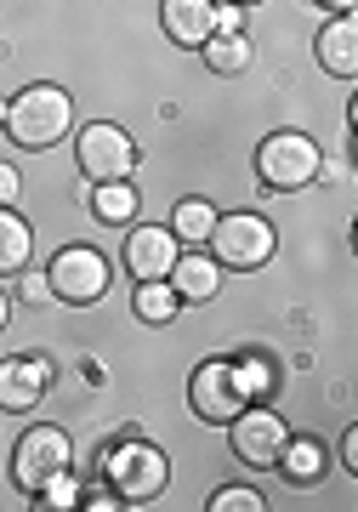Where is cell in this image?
Masks as SVG:
<instances>
[{
  "label": "cell",
  "instance_id": "obj_1",
  "mask_svg": "<svg viewBox=\"0 0 358 512\" xmlns=\"http://www.w3.org/2000/svg\"><path fill=\"white\" fill-rule=\"evenodd\" d=\"M0 114H6V137H12L18 148H29V154L63 143V137L74 131V97L63 92V86H52V80L23 86Z\"/></svg>",
  "mask_w": 358,
  "mask_h": 512
},
{
  "label": "cell",
  "instance_id": "obj_2",
  "mask_svg": "<svg viewBox=\"0 0 358 512\" xmlns=\"http://www.w3.org/2000/svg\"><path fill=\"white\" fill-rule=\"evenodd\" d=\"M103 478H108V490L120 495L126 507H137V501H154V495L171 484V461H165L160 444H148V439H137V433H126V439L108 450Z\"/></svg>",
  "mask_w": 358,
  "mask_h": 512
},
{
  "label": "cell",
  "instance_id": "obj_3",
  "mask_svg": "<svg viewBox=\"0 0 358 512\" xmlns=\"http://www.w3.org/2000/svg\"><path fill=\"white\" fill-rule=\"evenodd\" d=\"M324 171V154L307 131H268L262 148H256V177L273 188V194H296Z\"/></svg>",
  "mask_w": 358,
  "mask_h": 512
},
{
  "label": "cell",
  "instance_id": "obj_4",
  "mask_svg": "<svg viewBox=\"0 0 358 512\" xmlns=\"http://www.w3.org/2000/svg\"><path fill=\"white\" fill-rule=\"evenodd\" d=\"M211 256L222 262V268H233V274H251V268H262V262H273V251H279V234H273L268 217H256V211H233V217H216L211 228Z\"/></svg>",
  "mask_w": 358,
  "mask_h": 512
},
{
  "label": "cell",
  "instance_id": "obj_5",
  "mask_svg": "<svg viewBox=\"0 0 358 512\" xmlns=\"http://www.w3.org/2000/svg\"><path fill=\"white\" fill-rule=\"evenodd\" d=\"M46 285H52L57 302L69 308H91L108 296V256L97 245H63V251L46 262Z\"/></svg>",
  "mask_w": 358,
  "mask_h": 512
},
{
  "label": "cell",
  "instance_id": "obj_6",
  "mask_svg": "<svg viewBox=\"0 0 358 512\" xmlns=\"http://www.w3.org/2000/svg\"><path fill=\"white\" fill-rule=\"evenodd\" d=\"M245 404H251V393L239 382V359H205V365H194V376H188V410L199 421L228 427Z\"/></svg>",
  "mask_w": 358,
  "mask_h": 512
},
{
  "label": "cell",
  "instance_id": "obj_7",
  "mask_svg": "<svg viewBox=\"0 0 358 512\" xmlns=\"http://www.w3.org/2000/svg\"><path fill=\"white\" fill-rule=\"evenodd\" d=\"M74 160H80V171H86L91 183H126L131 171H137V143H131L126 126L91 120V126L74 137Z\"/></svg>",
  "mask_w": 358,
  "mask_h": 512
},
{
  "label": "cell",
  "instance_id": "obj_8",
  "mask_svg": "<svg viewBox=\"0 0 358 512\" xmlns=\"http://www.w3.org/2000/svg\"><path fill=\"white\" fill-rule=\"evenodd\" d=\"M74 467V444L63 427H29L18 444H12V484L23 495H40V484L52 473Z\"/></svg>",
  "mask_w": 358,
  "mask_h": 512
},
{
  "label": "cell",
  "instance_id": "obj_9",
  "mask_svg": "<svg viewBox=\"0 0 358 512\" xmlns=\"http://www.w3.org/2000/svg\"><path fill=\"white\" fill-rule=\"evenodd\" d=\"M228 433H233V456L245 461V467H256V473H273V467H279V450H285V439H290L285 416L268 410L262 399L245 404V410L228 421Z\"/></svg>",
  "mask_w": 358,
  "mask_h": 512
},
{
  "label": "cell",
  "instance_id": "obj_10",
  "mask_svg": "<svg viewBox=\"0 0 358 512\" xmlns=\"http://www.w3.org/2000/svg\"><path fill=\"white\" fill-rule=\"evenodd\" d=\"M46 387H52V359H40V353L0 359V410H6V416L35 410V404L46 399Z\"/></svg>",
  "mask_w": 358,
  "mask_h": 512
},
{
  "label": "cell",
  "instance_id": "obj_11",
  "mask_svg": "<svg viewBox=\"0 0 358 512\" xmlns=\"http://www.w3.org/2000/svg\"><path fill=\"white\" fill-rule=\"evenodd\" d=\"M182 239L171 234V228H154V222H143V228H131L126 234V274L131 279H165L171 274V262H177Z\"/></svg>",
  "mask_w": 358,
  "mask_h": 512
},
{
  "label": "cell",
  "instance_id": "obj_12",
  "mask_svg": "<svg viewBox=\"0 0 358 512\" xmlns=\"http://www.w3.org/2000/svg\"><path fill=\"white\" fill-rule=\"evenodd\" d=\"M160 29L171 46L199 52L216 35V0H160Z\"/></svg>",
  "mask_w": 358,
  "mask_h": 512
},
{
  "label": "cell",
  "instance_id": "obj_13",
  "mask_svg": "<svg viewBox=\"0 0 358 512\" xmlns=\"http://www.w3.org/2000/svg\"><path fill=\"white\" fill-rule=\"evenodd\" d=\"M171 291L188 302V308H199V302H211L216 291H222V262H216L211 251H199V245H188V251H177V262H171Z\"/></svg>",
  "mask_w": 358,
  "mask_h": 512
},
{
  "label": "cell",
  "instance_id": "obj_14",
  "mask_svg": "<svg viewBox=\"0 0 358 512\" xmlns=\"http://www.w3.org/2000/svg\"><path fill=\"white\" fill-rule=\"evenodd\" d=\"M313 57H319L324 74L353 80V74H358V18H353V12H336V18L324 23L319 40H313Z\"/></svg>",
  "mask_w": 358,
  "mask_h": 512
},
{
  "label": "cell",
  "instance_id": "obj_15",
  "mask_svg": "<svg viewBox=\"0 0 358 512\" xmlns=\"http://www.w3.org/2000/svg\"><path fill=\"white\" fill-rule=\"evenodd\" d=\"M324 467H330V461H324V444L319 439H296V433H290L273 473H285L290 484H302V490H307V484H319V478H324Z\"/></svg>",
  "mask_w": 358,
  "mask_h": 512
},
{
  "label": "cell",
  "instance_id": "obj_16",
  "mask_svg": "<svg viewBox=\"0 0 358 512\" xmlns=\"http://www.w3.org/2000/svg\"><path fill=\"white\" fill-rule=\"evenodd\" d=\"M29 256H35V228L12 205H0V274H23Z\"/></svg>",
  "mask_w": 358,
  "mask_h": 512
},
{
  "label": "cell",
  "instance_id": "obj_17",
  "mask_svg": "<svg viewBox=\"0 0 358 512\" xmlns=\"http://www.w3.org/2000/svg\"><path fill=\"white\" fill-rule=\"evenodd\" d=\"M199 57H205V69L211 74L228 80V74H245L256 63V46H251V35L239 29V35H211L205 46H199Z\"/></svg>",
  "mask_w": 358,
  "mask_h": 512
},
{
  "label": "cell",
  "instance_id": "obj_18",
  "mask_svg": "<svg viewBox=\"0 0 358 512\" xmlns=\"http://www.w3.org/2000/svg\"><path fill=\"white\" fill-rule=\"evenodd\" d=\"M131 308L143 325H171L182 308V296L171 291V279H137V296H131Z\"/></svg>",
  "mask_w": 358,
  "mask_h": 512
},
{
  "label": "cell",
  "instance_id": "obj_19",
  "mask_svg": "<svg viewBox=\"0 0 358 512\" xmlns=\"http://www.w3.org/2000/svg\"><path fill=\"white\" fill-rule=\"evenodd\" d=\"M216 217H222V211H216L211 200H177V211H171V222H165V228H171V234L182 239V245H205V239H211V228H216Z\"/></svg>",
  "mask_w": 358,
  "mask_h": 512
},
{
  "label": "cell",
  "instance_id": "obj_20",
  "mask_svg": "<svg viewBox=\"0 0 358 512\" xmlns=\"http://www.w3.org/2000/svg\"><path fill=\"white\" fill-rule=\"evenodd\" d=\"M86 205L103 222H120V228H126V222H137V188H131V183H97Z\"/></svg>",
  "mask_w": 358,
  "mask_h": 512
},
{
  "label": "cell",
  "instance_id": "obj_21",
  "mask_svg": "<svg viewBox=\"0 0 358 512\" xmlns=\"http://www.w3.org/2000/svg\"><path fill=\"white\" fill-rule=\"evenodd\" d=\"M40 507H52V512L80 507V478H74V467H63V473H52L40 484Z\"/></svg>",
  "mask_w": 358,
  "mask_h": 512
},
{
  "label": "cell",
  "instance_id": "obj_22",
  "mask_svg": "<svg viewBox=\"0 0 358 512\" xmlns=\"http://www.w3.org/2000/svg\"><path fill=\"white\" fill-rule=\"evenodd\" d=\"M205 507H211V512H262L268 501H262V495H256L251 484H222V490H216L211 501H205Z\"/></svg>",
  "mask_w": 358,
  "mask_h": 512
},
{
  "label": "cell",
  "instance_id": "obj_23",
  "mask_svg": "<svg viewBox=\"0 0 358 512\" xmlns=\"http://www.w3.org/2000/svg\"><path fill=\"white\" fill-rule=\"evenodd\" d=\"M239 382H245V393H251V404H256V399L273 387V365L251 353V359H239Z\"/></svg>",
  "mask_w": 358,
  "mask_h": 512
},
{
  "label": "cell",
  "instance_id": "obj_24",
  "mask_svg": "<svg viewBox=\"0 0 358 512\" xmlns=\"http://www.w3.org/2000/svg\"><path fill=\"white\" fill-rule=\"evenodd\" d=\"M80 507H86V512H120L126 501H120V495L108 490V484H91V490L80 484Z\"/></svg>",
  "mask_w": 358,
  "mask_h": 512
},
{
  "label": "cell",
  "instance_id": "obj_25",
  "mask_svg": "<svg viewBox=\"0 0 358 512\" xmlns=\"http://www.w3.org/2000/svg\"><path fill=\"white\" fill-rule=\"evenodd\" d=\"M239 29H245V6L216 0V35H239Z\"/></svg>",
  "mask_w": 358,
  "mask_h": 512
},
{
  "label": "cell",
  "instance_id": "obj_26",
  "mask_svg": "<svg viewBox=\"0 0 358 512\" xmlns=\"http://www.w3.org/2000/svg\"><path fill=\"white\" fill-rule=\"evenodd\" d=\"M18 188H23L18 165H6V160H0V205H18Z\"/></svg>",
  "mask_w": 358,
  "mask_h": 512
},
{
  "label": "cell",
  "instance_id": "obj_27",
  "mask_svg": "<svg viewBox=\"0 0 358 512\" xmlns=\"http://www.w3.org/2000/svg\"><path fill=\"white\" fill-rule=\"evenodd\" d=\"M336 461L347 467V473H358V427H347V433H341V444H336Z\"/></svg>",
  "mask_w": 358,
  "mask_h": 512
},
{
  "label": "cell",
  "instance_id": "obj_28",
  "mask_svg": "<svg viewBox=\"0 0 358 512\" xmlns=\"http://www.w3.org/2000/svg\"><path fill=\"white\" fill-rule=\"evenodd\" d=\"M23 296H29V302H46V296H52L46 274H29V279H23Z\"/></svg>",
  "mask_w": 358,
  "mask_h": 512
},
{
  "label": "cell",
  "instance_id": "obj_29",
  "mask_svg": "<svg viewBox=\"0 0 358 512\" xmlns=\"http://www.w3.org/2000/svg\"><path fill=\"white\" fill-rule=\"evenodd\" d=\"M12 325V296H6V285H0V330Z\"/></svg>",
  "mask_w": 358,
  "mask_h": 512
},
{
  "label": "cell",
  "instance_id": "obj_30",
  "mask_svg": "<svg viewBox=\"0 0 358 512\" xmlns=\"http://www.w3.org/2000/svg\"><path fill=\"white\" fill-rule=\"evenodd\" d=\"M319 6H336V12H353V0H319Z\"/></svg>",
  "mask_w": 358,
  "mask_h": 512
},
{
  "label": "cell",
  "instance_id": "obj_31",
  "mask_svg": "<svg viewBox=\"0 0 358 512\" xmlns=\"http://www.w3.org/2000/svg\"><path fill=\"white\" fill-rule=\"evenodd\" d=\"M0 137H6V114H0Z\"/></svg>",
  "mask_w": 358,
  "mask_h": 512
},
{
  "label": "cell",
  "instance_id": "obj_32",
  "mask_svg": "<svg viewBox=\"0 0 358 512\" xmlns=\"http://www.w3.org/2000/svg\"><path fill=\"white\" fill-rule=\"evenodd\" d=\"M233 6H256V0H233Z\"/></svg>",
  "mask_w": 358,
  "mask_h": 512
}]
</instances>
